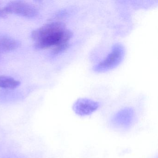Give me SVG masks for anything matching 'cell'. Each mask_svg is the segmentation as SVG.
<instances>
[{
  "label": "cell",
  "instance_id": "8",
  "mask_svg": "<svg viewBox=\"0 0 158 158\" xmlns=\"http://www.w3.org/2000/svg\"><path fill=\"white\" fill-rule=\"evenodd\" d=\"M69 47V43L65 44H61L55 46L52 50V53L53 55H58L64 52Z\"/></svg>",
  "mask_w": 158,
  "mask_h": 158
},
{
  "label": "cell",
  "instance_id": "3",
  "mask_svg": "<svg viewBox=\"0 0 158 158\" xmlns=\"http://www.w3.org/2000/svg\"><path fill=\"white\" fill-rule=\"evenodd\" d=\"M66 29L65 25L62 22H53L47 24L34 30L31 33V38L35 42L45 38L63 32Z\"/></svg>",
  "mask_w": 158,
  "mask_h": 158
},
{
  "label": "cell",
  "instance_id": "6",
  "mask_svg": "<svg viewBox=\"0 0 158 158\" xmlns=\"http://www.w3.org/2000/svg\"><path fill=\"white\" fill-rule=\"evenodd\" d=\"M20 45V42L15 39L0 35V52L12 51L17 48Z\"/></svg>",
  "mask_w": 158,
  "mask_h": 158
},
{
  "label": "cell",
  "instance_id": "7",
  "mask_svg": "<svg viewBox=\"0 0 158 158\" xmlns=\"http://www.w3.org/2000/svg\"><path fill=\"white\" fill-rule=\"evenodd\" d=\"M21 83L13 77L0 76V87L5 89H15L18 87Z\"/></svg>",
  "mask_w": 158,
  "mask_h": 158
},
{
  "label": "cell",
  "instance_id": "4",
  "mask_svg": "<svg viewBox=\"0 0 158 158\" xmlns=\"http://www.w3.org/2000/svg\"><path fill=\"white\" fill-rule=\"evenodd\" d=\"M99 107L98 102L86 98L78 99L73 106L74 112L79 116H85L90 115L96 111Z\"/></svg>",
  "mask_w": 158,
  "mask_h": 158
},
{
  "label": "cell",
  "instance_id": "5",
  "mask_svg": "<svg viewBox=\"0 0 158 158\" xmlns=\"http://www.w3.org/2000/svg\"><path fill=\"white\" fill-rule=\"evenodd\" d=\"M134 114V111L132 109L124 108L115 114L114 118V122L120 126H128L132 123Z\"/></svg>",
  "mask_w": 158,
  "mask_h": 158
},
{
  "label": "cell",
  "instance_id": "1",
  "mask_svg": "<svg viewBox=\"0 0 158 158\" xmlns=\"http://www.w3.org/2000/svg\"><path fill=\"white\" fill-rule=\"evenodd\" d=\"M125 49L122 44H114L106 58L94 66L93 70L98 73H105L118 66L123 60Z\"/></svg>",
  "mask_w": 158,
  "mask_h": 158
},
{
  "label": "cell",
  "instance_id": "2",
  "mask_svg": "<svg viewBox=\"0 0 158 158\" xmlns=\"http://www.w3.org/2000/svg\"><path fill=\"white\" fill-rule=\"evenodd\" d=\"M3 10L6 13L17 15L27 18H34L38 13L35 6L21 1L11 2L7 4Z\"/></svg>",
  "mask_w": 158,
  "mask_h": 158
},
{
  "label": "cell",
  "instance_id": "9",
  "mask_svg": "<svg viewBox=\"0 0 158 158\" xmlns=\"http://www.w3.org/2000/svg\"><path fill=\"white\" fill-rule=\"evenodd\" d=\"M5 14L6 13L5 12H4V10H0V17H1V16H3V15H5Z\"/></svg>",
  "mask_w": 158,
  "mask_h": 158
}]
</instances>
